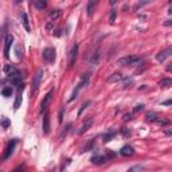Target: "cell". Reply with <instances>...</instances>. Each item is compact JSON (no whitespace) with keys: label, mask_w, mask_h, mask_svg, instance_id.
I'll list each match as a JSON object with an SVG mask.
<instances>
[{"label":"cell","mask_w":172,"mask_h":172,"mask_svg":"<svg viewBox=\"0 0 172 172\" xmlns=\"http://www.w3.org/2000/svg\"><path fill=\"white\" fill-rule=\"evenodd\" d=\"M144 62L141 57H137V55H129V57H124V58L118 59V65L121 66H139Z\"/></svg>","instance_id":"obj_1"},{"label":"cell","mask_w":172,"mask_h":172,"mask_svg":"<svg viewBox=\"0 0 172 172\" xmlns=\"http://www.w3.org/2000/svg\"><path fill=\"white\" fill-rule=\"evenodd\" d=\"M89 79H90V75L89 74H82V77H81V79H79V82L77 83V86H75V89L73 90V94H71V97L69 98V101H74L75 98H77V96H78L79 90L83 89V87H86V86L89 85Z\"/></svg>","instance_id":"obj_2"},{"label":"cell","mask_w":172,"mask_h":172,"mask_svg":"<svg viewBox=\"0 0 172 172\" xmlns=\"http://www.w3.org/2000/svg\"><path fill=\"white\" fill-rule=\"evenodd\" d=\"M43 74H44V71H43V69H39V70L35 73V75L32 77V86H31V91L34 94L38 91V89H39L40 86V81H42L43 78Z\"/></svg>","instance_id":"obj_3"},{"label":"cell","mask_w":172,"mask_h":172,"mask_svg":"<svg viewBox=\"0 0 172 172\" xmlns=\"http://www.w3.org/2000/svg\"><path fill=\"white\" fill-rule=\"evenodd\" d=\"M53 97H54V90H50L48 93L43 97V101H42V105H40V113L44 114L47 112V109H48V105L51 104V101H53Z\"/></svg>","instance_id":"obj_4"},{"label":"cell","mask_w":172,"mask_h":172,"mask_svg":"<svg viewBox=\"0 0 172 172\" xmlns=\"http://www.w3.org/2000/svg\"><path fill=\"white\" fill-rule=\"evenodd\" d=\"M16 144H18V139H12L10 143H8L7 145V148H5V151H4V155L3 157H1V160H7V159H10L11 157V155L14 153V149H15Z\"/></svg>","instance_id":"obj_5"},{"label":"cell","mask_w":172,"mask_h":172,"mask_svg":"<svg viewBox=\"0 0 172 172\" xmlns=\"http://www.w3.org/2000/svg\"><path fill=\"white\" fill-rule=\"evenodd\" d=\"M43 55V59L46 61V62H54L55 61V48H53V47H47V48H44L42 53Z\"/></svg>","instance_id":"obj_6"},{"label":"cell","mask_w":172,"mask_h":172,"mask_svg":"<svg viewBox=\"0 0 172 172\" xmlns=\"http://www.w3.org/2000/svg\"><path fill=\"white\" fill-rule=\"evenodd\" d=\"M12 42H14V36L11 34H8L5 36V40H4V58L5 59L10 58V50H11Z\"/></svg>","instance_id":"obj_7"},{"label":"cell","mask_w":172,"mask_h":172,"mask_svg":"<svg viewBox=\"0 0 172 172\" xmlns=\"http://www.w3.org/2000/svg\"><path fill=\"white\" fill-rule=\"evenodd\" d=\"M77 55H78V43H74V46L71 47L70 59H69V67H70V69L75 65V61H77Z\"/></svg>","instance_id":"obj_8"},{"label":"cell","mask_w":172,"mask_h":172,"mask_svg":"<svg viewBox=\"0 0 172 172\" xmlns=\"http://www.w3.org/2000/svg\"><path fill=\"white\" fill-rule=\"evenodd\" d=\"M172 54V47H167V48H164V50H161L159 54L156 55V59L159 61V62H164L167 58H169Z\"/></svg>","instance_id":"obj_9"},{"label":"cell","mask_w":172,"mask_h":172,"mask_svg":"<svg viewBox=\"0 0 172 172\" xmlns=\"http://www.w3.org/2000/svg\"><path fill=\"white\" fill-rule=\"evenodd\" d=\"M42 129L44 134H48L50 133V114L48 112L43 114V122H42Z\"/></svg>","instance_id":"obj_10"},{"label":"cell","mask_w":172,"mask_h":172,"mask_svg":"<svg viewBox=\"0 0 172 172\" xmlns=\"http://www.w3.org/2000/svg\"><path fill=\"white\" fill-rule=\"evenodd\" d=\"M133 153H134V149H133V147H130L129 144L124 145V147L120 149V155H122V156H132Z\"/></svg>","instance_id":"obj_11"},{"label":"cell","mask_w":172,"mask_h":172,"mask_svg":"<svg viewBox=\"0 0 172 172\" xmlns=\"http://www.w3.org/2000/svg\"><path fill=\"white\" fill-rule=\"evenodd\" d=\"M90 161L96 165H101V164H104V163H106L108 160H106V157L102 156V155H94V156L90 159Z\"/></svg>","instance_id":"obj_12"},{"label":"cell","mask_w":172,"mask_h":172,"mask_svg":"<svg viewBox=\"0 0 172 172\" xmlns=\"http://www.w3.org/2000/svg\"><path fill=\"white\" fill-rule=\"evenodd\" d=\"M122 78H124V75L121 74V73H114V74H112L108 78V82L109 83H118V82H121Z\"/></svg>","instance_id":"obj_13"},{"label":"cell","mask_w":172,"mask_h":172,"mask_svg":"<svg viewBox=\"0 0 172 172\" xmlns=\"http://www.w3.org/2000/svg\"><path fill=\"white\" fill-rule=\"evenodd\" d=\"M97 7V1L96 0H90L87 3V7H86V11H87V16H91L94 14V10Z\"/></svg>","instance_id":"obj_14"},{"label":"cell","mask_w":172,"mask_h":172,"mask_svg":"<svg viewBox=\"0 0 172 172\" xmlns=\"http://www.w3.org/2000/svg\"><path fill=\"white\" fill-rule=\"evenodd\" d=\"M93 121H94L93 118H87V121H85V122H83V125L81 126V129H79V130H78V133H79V134H83V133H85L86 130H87V129L90 128V126L93 125Z\"/></svg>","instance_id":"obj_15"},{"label":"cell","mask_w":172,"mask_h":172,"mask_svg":"<svg viewBox=\"0 0 172 172\" xmlns=\"http://www.w3.org/2000/svg\"><path fill=\"white\" fill-rule=\"evenodd\" d=\"M22 23H23V27L26 28V31H27V32L31 31V27H30V20H28V16H27L26 12L22 14Z\"/></svg>","instance_id":"obj_16"},{"label":"cell","mask_w":172,"mask_h":172,"mask_svg":"<svg viewBox=\"0 0 172 172\" xmlns=\"http://www.w3.org/2000/svg\"><path fill=\"white\" fill-rule=\"evenodd\" d=\"M22 90H18V94H16V98H15V102H14V109L18 110L22 105Z\"/></svg>","instance_id":"obj_17"},{"label":"cell","mask_w":172,"mask_h":172,"mask_svg":"<svg viewBox=\"0 0 172 172\" xmlns=\"http://www.w3.org/2000/svg\"><path fill=\"white\" fill-rule=\"evenodd\" d=\"M61 15H62V10H53V11L50 12V15H48V18H50L51 20H57L61 18Z\"/></svg>","instance_id":"obj_18"},{"label":"cell","mask_w":172,"mask_h":172,"mask_svg":"<svg viewBox=\"0 0 172 172\" xmlns=\"http://www.w3.org/2000/svg\"><path fill=\"white\" fill-rule=\"evenodd\" d=\"M3 70H4V73H5L7 75H11V74H14L15 71H18V69H16L14 65H5Z\"/></svg>","instance_id":"obj_19"},{"label":"cell","mask_w":172,"mask_h":172,"mask_svg":"<svg viewBox=\"0 0 172 172\" xmlns=\"http://www.w3.org/2000/svg\"><path fill=\"white\" fill-rule=\"evenodd\" d=\"M34 5H35L38 10L43 11V10L47 7V1H44V0H35V1H34Z\"/></svg>","instance_id":"obj_20"},{"label":"cell","mask_w":172,"mask_h":172,"mask_svg":"<svg viewBox=\"0 0 172 172\" xmlns=\"http://www.w3.org/2000/svg\"><path fill=\"white\" fill-rule=\"evenodd\" d=\"M10 125H11L10 118H7V117H1V118H0V126H1L3 129H8V128H10Z\"/></svg>","instance_id":"obj_21"},{"label":"cell","mask_w":172,"mask_h":172,"mask_svg":"<svg viewBox=\"0 0 172 172\" xmlns=\"http://www.w3.org/2000/svg\"><path fill=\"white\" fill-rule=\"evenodd\" d=\"M12 93H14V90H12L11 86H7V87H4V89L1 90V96H3V97H5V98L11 97Z\"/></svg>","instance_id":"obj_22"},{"label":"cell","mask_w":172,"mask_h":172,"mask_svg":"<svg viewBox=\"0 0 172 172\" xmlns=\"http://www.w3.org/2000/svg\"><path fill=\"white\" fill-rule=\"evenodd\" d=\"M145 118H147V121L149 122H155L157 120V114L155 112H148V113L145 114Z\"/></svg>","instance_id":"obj_23"},{"label":"cell","mask_w":172,"mask_h":172,"mask_svg":"<svg viewBox=\"0 0 172 172\" xmlns=\"http://www.w3.org/2000/svg\"><path fill=\"white\" fill-rule=\"evenodd\" d=\"M159 86L160 87H169V86H172V79L171 78H163L159 82Z\"/></svg>","instance_id":"obj_24"},{"label":"cell","mask_w":172,"mask_h":172,"mask_svg":"<svg viewBox=\"0 0 172 172\" xmlns=\"http://www.w3.org/2000/svg\"><path fill=\"white\" fill-rule=\"evenodd\" d=\"M121 82H122L124 87H130V86L133 85V78H130V77H124Z\"/></svg>","instance_id":"obj_25"},{"label":"cell","mask_w":172,"mask_h":172,"mask_svg":"<svg viewBox=\"0 0 172 172\" xmlns=\"http://www.w3.org/2000/svg\"><path fill=\"white\" fill-rule=\"evenodd\" d=\"M116 134H117V132H114V130H112V132H109V133H106L105 136H104V141H105V143L112 141L114 137H116Z\"/></svg>","instance_id":"obj_26"},{"label":"cell","mask_w":172,"mask_h":172,"mask_svg":"<svg viewBox=\"0 0 172 172\" xmlns=\"http://www.w3.org/2000/svg\"><path fill=\"white\" fill-rule=\"evenodd\" d=\"M70 128H71V124H67L66 128H65V130H62V132H61V134H59V140L62 141L63 139L67 136V133H69V129H70Z\"/></svg>","instance_id":"obj_27"},{"label":"cell","mask_w":172,"mask_h":172,"mask_svg":"<svg viewBox=\"0 0 172 172\" xmlns=\"http://www.w3.org/2000/svg\"><path fill=\"white\" fill-rule=\"evenodd\" d=\"M98 61H100V51H96L93 54V57H91V59H90V63L91 65H97Z\"/></svg>","instance_id":"obj_28"},{"label":"cell","mask_w":172,"mask_h":172,"mask_svg":"<svg viewBox=\"0 0 172 172\" xmlns=\"http://www.w3.org/2000/svg\"><path fill=\"white\" fill-rule=\"evenodd\" d=\"M15 54H16V57H18V59L23 58V48H22L20 44H18V46L15 47Z\"/></svg>","instance_id":"obj_29"},{"label":"cell","mask_w":172,"mask_h":172,"mask_svg":"<svg viewBox=\"0 0 172 172\" xmlns=\"http://www.w3.org/2000/svg\"><path fill=\"white\" fill-rule=\"evenodd\" d=\"M89 105H90V101H85L82 105H81V108H79V110H78V117H81V116H82V113L85 112V109H86V108H87Z\"/></svg>","instance_id":"obj_30"},{"label":"cell","mask_w":172,"mask_h":172,"mask_svg":"<svg viewBox=\"0 0 172 172\" xmlns=\"http://www.w3.org/2000/svg\"><path fill=\"white\" fill-rule=\"evenodd\" d=\"M143 171H144V167H143V165H133V167H130L126 172H143Z\"/></svg>","instance_id":"obj_31"},{"label":"cell","mask_w":172,"mask_h":172,"mask_svg":"<svg viewBox=\"0 0 172 172\" xmlns=\"http://www.w3.org/2000/svg\"><path fill=\"white\" fill-rule=\"evenodd\" d=\"M116 16H117V11L113 8V10L110 11V15H109V23L110 24H113L114 22H116Z\"/></svg>","instance_id":"obj_32"},{"label":"cell","mask_w":172,"mask_h":172,"mask_svg":"<svg viewBox=\"0 0 172 172\" xmlns=\"http://www.w3.org/2000/svg\"><path fill=\"white\" fill-rule=\"evenodd\" d=\"M155 122L159 124V125H161V126H165V125H169V124H171L169 120H164V118H159V117H157V120Z\"/></svg>","instance_id":"obj_33"},{"label":"cell","mask_w":172,"mask_h":172,"mask_svg":"<svg viewBox=\"0 0 172 172\" xmlns=\"http://www.w3.org/2000/svg\"><path fill=\"white\" fill-rule=\"evenodd\" d=\"M26 169H27L26 164H20V165H18V167H15V168L12 169V172H26Z\"/></svg>","instance_id":"obj_34"},{"label":"cell","mask_w":172,"mask_h":172,"mask_svg":"<svg viewBox=\"0 0 172 172\" xmlns=\"http://www.w3.org/2000/svg\"><path fill=\"white\" fill-rule=\"evenodd\" d=\"M120 133H121L124 137H129L132 132H130V129H128V128H122L121 130H120Z\"/></svg>","instance_id":"obj_35"},{"label":"cell","mask_w":172,"mask_h":172,"mask_svg":"<svg viewBox=\"0 0 172 172\" xmlns=\"http://www.w3.org/2000/svg\"><path fill=\"white\" fill-rule=\"evenodd\" d=\"M63 114H65V108H61L59 114H58V122H59V124H62V122H63Z\"/></svg>","instance_id":"obj_36"},{"label":"cell","mask_w":172,"mask_h":172,"mask_svg":"<svg viewBox=\"0 0 172 172\" xmlns=\"http://www.w3.org/2000/svg\"><path fill=\"white\" fill-rule=\"evenodd\" d=\"M144 109V104H139V105L134 106V109H133V113H137V112H140V110Z\"/></svg>","instance_id":"obj_37"},{"label":"cell","mask_w":172,"mask_h":172,"mask_svg":"<svg viewBox=\"0 0 172 172\" xmlns=\"http://www.w3.org/2000/svg\"><path fill=\"white\" fill-rule=\"evenodd\" d=\"M53 28H54V22H47V24H46V30H47V31L50 32Z\"/></svg>","instance_id":"obj_38"},{"label":"cell","mask_w":172,"mask_h":172,"mask_svg":"<svg viewBox=\"0 0 172 172\" xmlns=\"http://www.w3.org/2000/svg\"><path fill=\"white\" fill-rule=\"evenodd\" d=\"M129 120H132V113L124 114V121H129Z\"/></svg>","instance_id":"obj_39"},{"label":"cell","mask_w":172,"mask_h":172,"mask_svg":"<svg viewBox=\"0 0 172 172\" xmlns=\"http://www.w3.org/2000/svg\"><path fill=\"white\" fill-rule=\"evenodd\" d=\"M172 104L171 100H168V101H164V102H161V105H165V106H169Z\"/></svg>","instance_id":"obj_40"},{"label":"cell","mask_w":172,"mask_h":172,"mask_svg":"<svg viewBox=\"0 0 172 172\" xmlns=\"http://www.w3.org/2000/svg\"><path fill=\"white\" fill-rule=\"evenodd\" d=\"M55 36H61V30H57V31H55Z\"/></svg>","instance_id":"obj_41"},{"label":"cell","mask_w":172,"mask_h":172,"mask_svg":"<svg viewBox=\"0 0 172 172\" xmlns=\"http://www.w3.org/2000/svg\"><path fill=\"white\" fill-rule=\"evenodd\" d=\"M164 26H171V20H165Z\"/></svg>","instance_id":"obj_42"},{"label":"cell","mask_w":172,"mask_h":172,"mask_svg":"<svg viewBox=\"0 0 172 172\" xmlns=\"http://www.w3.org/2000/svg\"><path fill=\"white\" fill-rule=\"evenodd\" d=\"M172 70V66H171V63H169L168 66H167V71H171Z\"/></svg>","instance_id":"obj_43"},{"label":"cell","mask_w":172,"mask_h":172,"mask_svg":"<svg viewBox=\"0 0 172 172\" xmlns=\"http://www.w3.org/2000/svg\"><path fill=\"white\" fill-rule=\"evenodd\" d=\"M165 134H167V136H171L172 132H171V130H165Z\"/></svg>","instance_id":"obj_44"}]
</instances>
